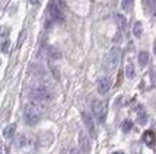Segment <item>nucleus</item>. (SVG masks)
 <instances>
[{
  "instance_id": "obj_1",
  "label": "nucleus",
  "mask_w": 156,
  "mask_h": 154,
  "mask_svg": "<svg viewBox=\"0 0 156 154\" xmlns=\"http://www.w3.org/2000/svg\"><path fill=\"white\" fill-rule=\"evenodd\" d=\"M23 121L29 127H34L41 121V109L35 103H29L23 111Z\"/></svg>"
},
{
  "instance_id": "obj_2",
  "label": "nucleus",
  "mask_w": 156,
  "mask_h": 154,
  "mask_svg": "<svg viewBox=\"0 0 156 154\" xmlns=\"http://www.w3.org/2000/svg\"><path fill=\"white\" fill-rule=\"evenodd\" d=\"M31 98H32V101L38 102V103H42V102L51 101L53 93H51V90H50L48 86H45V84H38V86H35L34 89L31 90Z\"/></svg>"
},
{
  "instance_id": "obj_3",
  "label": "nucleus",
  "mask_w": 156,
  "mask_h": 154,
  "mask_svg": "<svg viewBox=\"0 0 156 154\" xmlns=\"http://www.w3.org/2000/svg\"><path fill=\"white\" fill-rule=\"evenodd\" d=\"M120 57H121V51L118 47L111 48V51L107 54V57L104 58V68L108 70V71H112L115 70L118 63H120Z\"/></svg>"
},
{
  "instance_id": "obj_4",
  "label": "nucleus",
  "mask_w": 156,
  "mask_h": 154,
  "mask_svg": "<svg viewBox=\"0 0 156 154\" xmlns=\"http://www.w3.org/2000/svg\"><path fill=\"white\" fill-rule=\"evenodd\" d=\"M92 112H94V116L96 118V121L99 124H104L105 122V118H107V106L105 103L99 99H95L92 102Z\"/></svg>"
},
{
  "instance_id": "obj_5",
  "label": "nucleus",
  "mask_w": 156,
  "mask_h": 154,
  "mask_svg": "<svg viewBox=\"0 0 156 154\" xmlns=\"http://www.w3.org/2000/svg\"><path fill=\"white\" fill-rule=\"evenodd\" d=\"M109 89H111V80H109L108 76H101L98 81H96V90H98V93L99 94H107L109 92Z\"/></svg>"
},
{
  "instance_id": "obj_6",
  "label": "nucleus",
  "mask_w": 156,
  "mask_h": 154,
  "mask_svg": "<svg viewBox=\"0 0 156 154\" xmlns=\"http://www.w3.org/2000/svg\"><path fill=\"white\" fill-rule=\"evenodd\" d=\"M82 119H83V124H85V128H86V131L89 132L90 137H96V129H95V121L94 118L88 114V112H82Z\"/></svg>"
},
{
  "instance_id": "obj_7",
  "label": "nucleus",
  "mask_w": 156,
  "mask_h": 154,
  "mask_svg": "<svg viewBox=\"0 0 156 154\" xmlns=\"http://www.w3.org/2000/svg\"><path fill=\"white\" fill-rule=\"evenodd\" d=\"M48 16L53 22H61L63 20V13H61V9L58 7V5L55 2H51L50 6H48Z\"/></svg>"
},
{
  "instance_id": "obj_8",
  "label": "nucleus",
  "mask_w": 156,
  "mask_h": 154,
  "mask_svg": "<svg viewBox=\"0 0 156 154\" xmlns=\"http://www.w3.org/2000/svg\"><path fill=\"white\" fill-rule=\"evenodd\" d=\"M79 150L82 151V154H89L90 153V140L85 132L79 134Z\"/></svg>"
},
{
  "instance_id": "obj_9",
  "label": "nucleus",
  "mask_w": 156,
  "mask_h": 154,
  "mask_svg": "<svg viewBox=\"0 0 156 154\" xmlns=\"http://www.w3.org/2000/svg\"><path fill=\"white\" fill-rule=\"evenodd\" d=\"M155 132L153 131H146L144 134H143V141H144V144L147 145V147H153L155 145Z\"/></svg>"
},
{
  "instance_id": "obj_10",
  "label": "nucleus",
  "mask_w": 156,
  "mask_h": 154,
  "mask_svg": "<svg viewBox=\"0 0 156 154\" xmlns=\"http://www.w3.org/2000/svg\"><path fill=\"white\" fill-rule=\"evenodd\" d=\"M28 142H29V140H28L27 135L20 134L18 138H16V141H15V147L19 148V150H22V148H27L28 147Z\"/></svg>"
},
{
  "instance_id": "obj_11",
  "label": "nucleus",
  "mask_w": 156,
  "mask_h": 154,
  "mask_svg": "<svg viewBox=\"0 0 156 154\" xmlns=\"http://www.w3.org/2000/svg\"><path fill=\"white\" fill-rule=\"evenodd\" d=\"M15 132H16V125H15V124H9V125L3 129V137L7 138V140H10V138L15 137Z\"/></svg>"
},
{
  "instance_id": "obj_12",
  "label": "nucleus",
  "mask_w": 156,
  "mask_h": 154,
  "mask_svg": "<svg viewBox=\"0 0 156 154\" xmlns=\"http://www.w3.org/2000/svg\"><path fill=\"white\" fill-rule=\"evenodd\" d=\"M47 55L51 60H58L61 57V53L55 47H47Z\"/></svg>"
},
{
  "instance_id": "obj_13",
  "label": "nucleus",
  "mask_w": 156,
  "mask_h": 154,
  "mask_svg": "<svg viewBox=\"0 0 156 154\" xmlns=\"http://www.w3.org/2000/svg\"><path fill=\"white\" fill-rule=\"evenodd\" d=\"M51 142H53V134H51V132H44L42 137H41V144L47 147Z\"/></svg>"
},
{
  "instance_id": "obj_14",
  "label": "nucleus",
  "mask_w": 156,
  "mask_h": 154,
  "mask_svg": "<svg viewBox=\"0 0 156 154\" xmlns=\"http://www.w3.org/2000/svg\"><path fill=\"white\" fill-rule=\"evenodd\" d=\"M147 63H149V54L146 53V51H142V53L139 54V64L142 67H144Z\"/></svg>"
},
{
  "instance_id": "obj_15",
  "label": "nucleus",
  "mask_w": 156,
  "mask_h": 154,
  "mask_svg": "<svg viewBox=\"0 0 156 154\" xmlns=\"http://www.w3.org/2000/svg\"><path fill=\"white\" fill-rule=\"evenodd\" d=\"M126 76H127L129 79H134V76H136V68H134V66H133L131 63H129V64L126 66Z\"/></svg>"
},
{
  "instance_id": "obj_16",
  "label": "nucleus",
  "mask_w": 156,
  "mask_h": 154,
  "mask_svg": "<svg viewBox=\"0 0 156 154\" xmlns=\"http://www.w3.org/2000/svg\"><path fill=\"white\" fill-rule=\"evenodd\" d=\"M115 22H117V25H118L120 29H126V26H127V20H126V18H124L122 15H117Z\"/></svg>"
},
{
  "instance_id": "obj_17",
  "label": "nucleus",
  "mask_w": 156,
  "mask_h": 154,
  "mask_svg": "<svg viewBox=\"0 0 156 154\" xmlns=\"http://www.w3.org/2000/svg\"><path fill=\"white\" fill-rule=\"evenodd\" d=\"M133 34H134V36H142L143 34V25L140 23V22H136L134 23V28H133Z\"/></svg>"
},
{
  "instance_id": "obj_18",
  "label": "nucleus",
  "mask_w": 156,
  "mask_h": 154,
  "mask_svg": "<svg viewBox=\"0 0 156 154\" xmlns=\"http://www.w3.org/2000/svg\"><path fill=\"white\" fill-rule=\"evenodd\" d=\"M122 10H130L133 7V0H121Z\"/></svg>"
},
{
  "instance_id": "obj_19",
  "label": "nucleus",
  "mask_w": 156,
  "mask_h": 154,
  "mask_svg": "<svg viewBox=\"0 0 156 154\" xmlns=\"http://www.w3.org/2000/svg\"><path fill=\"white\" fill-rule=\"evenodd\" d=\"M121 128L124 132H129V131H131V128H133V122H131V121H124Z\"/></svg>"
},
{
  "instance_id": "obj_20",
  "label": "nucleus",
  "mask_w": 156,
  "mask_h": 154,
  "mask_svg": "<svg viewBox=\"0 0 156 154\" xmlns=\"http://www.w3.org/2000/svg\"><path fill=\"white\" fill-rule=\"evenodd\" d=\"M146 121H147V116H146V114H144V111H139V122L140 124H146Z\"/></svg>"
},
{
  "instance_id": "obj_21",
  "label": "nucleus",
  "mask_w": 156,
  "mask_h": 154,
  "mask_svg": "<svg viewBox=\"0 0 156 154\" xmlns=\"http://www.w3.org/2000/svg\"><path fill=\"white\" fill-rule=\"evenodd\" d=\"M2 51H3V53H7V51H9V41H3V44H2Z\"/></svg>"
},
{
  "instance_id": "obj_22",
  "label": "nucleus",
  "mask_w": 156,
  "mask_h": 154,
  "mask_svg": "<svg viewBox=\"0 0 156 154\" xmlns=\"http://www.w3.org/2000/svg\"><path fill=\"white\" fill-rule=\"evenodd\" d=\"M50 68H51V71H53V74H54L55 79H60V74H58V70H57V67H55V66H50Z\"/></svg>"
},
{
  "instance_id": "obj_23",
  "label": "nucleus",
  "mask_w": 156,
  "mask_h": 154,
  "mask_svg": "<svg viewBox=\"0 0 156 154\" xmlns=\"http://www.w3.org/2000/svg\"><path fill=\"white\" fill-rule=\"evenodd\" d=\"M67 154H82V151L79 150V148H70Z\"/></svg>"
},
{
  "instance_id": "obj_24",
  "label": "nucleus",
  "mask_w": 156,
  "mask_h": 154,
  "mask_svg": "<svg viewBox=\"0 0 156 154\" xmlns=\"http://www.w3.org/2000/svg\"><path fill=\"white\" fill-rule=\"evenodd\" d=\"M29 2H31V5H37L38 3V0H29Z\"/></svg>"
},
{
  "instance_id": "obj_25",
  "label": "nucleus",
  "mask_w": 156,
  "mask_h": 154,
  "mask_svg": "<svg viewBox=\"0 0 156 154\" xmlns=\"http://www.w3.org/2000/svg\"><path fill=\"white\" fill-rule=\"evenodd\" d=\"M0 154H3V148H2V142H0Z\"/></svg>"
},
{
  "instance_id": "obj_26",
  "label": "nucleus",
  "mask_w": 156,
  "mask_h": 154,
  "mask_svg": "<svg viewBox=\"0 0 156 154\" xmlns=\"http://www.w3.org/2000/svg\"><path fill=\"white\" fill-rule=\"evenodd\" d=\"M112 154H124L122 151H115V153H112Z\"/></svg>"
},
{
  "instance_id": "obj_27",
  "label": "nucleus",
  "mask_w": 156,
  "mask_h": 154,
  "mask_svg": "<svg viewBox=\"0 0 156 154\" xmlns=\"http://www.w3.org/2000/svg\"><path fill=\"white\" fill-rule=\"evenodd\" d=\"M153 50H155V54H156V41H155V47H153Z\"/></svg>"
}]
</instances>
